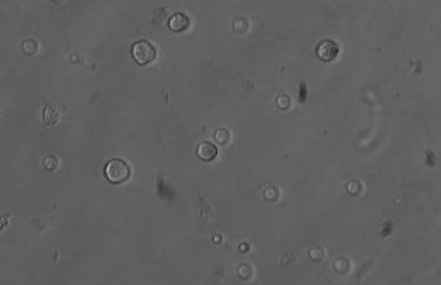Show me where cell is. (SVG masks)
Returning <instances> with one entry per match:
<instances>
[{
	"mask_svg": "<svg viewBox=\"0 0 441 285\" xmlns=\"http://www.w3.org/2000/svg\"><path fill=\"white\" fill-rule=\"evenodd\" d=\"M197 155L203 161H212L218 155V149L215 148V145H212V143L202 142L197 146Z\"/></svg>",
	"mask_w": 441,
	"mask_h": 285,
	"instance_id": "3",
	"label": "cell"
},
{
	"mask_svg": "<svg viewBox=\"0 0 441 285\" xmlns=\"http://www.w3.org/2000/svg\"><path fill=\"white\" fill-rule=\"evenodd\" d=\"M169 28L176 32H181L188 28V18L183 13H176L169 19Z\"/></svg>",
	"mask_w": 441,
	"mask_h": 285,
	"instance_id": "4",
	"label": "cell"
},
{
	"mask_svg": "<svg viewBox=\"0 0 441 285\" xmlns=\"http://www.w3.org/2000/svg\"><path fill=\"white\" fill-rule=\"evenodd\" d=\"M338 54V46L333 43H323L319 48V56L321 60H333Z\"/></svg>",
	"mask_w": 441,
	"mask_h": 285,
	"instance_id": "5",
	"label": "cell"
},
{
	"mask_svg": "<svg viewBox=\"0 0 441 285\" xmlns=\"http://www.w3.org/2000/svg\"><path fill=\"white\" fill-rule=\"evenodd\" d=\"M105 176L114 184H120L130 177V167L123 160H111L105 165Z\"/></svg>",
	"mask_w": 441,
	"mask_h": 285,
	"instance_id": "1",
	"label": "cell"
},
{
	"mask_svg": "<svg viewBox=\"0 0 441 285\" xmlns=\"http://www.w3.org/2000/svg\"><path fill=\"white\" fill-rule=\"evenodd\" d=\"M131 54L135 57L136 63L139 65H148L154 59H155V48L150 44L149 41H138L135 46H133V50H131Z\"/></svg>",
	"mask_w": 441,
	"mask_h": 285,
	"instance_id": "2",
	"label": "cell"
}]
</instances>
